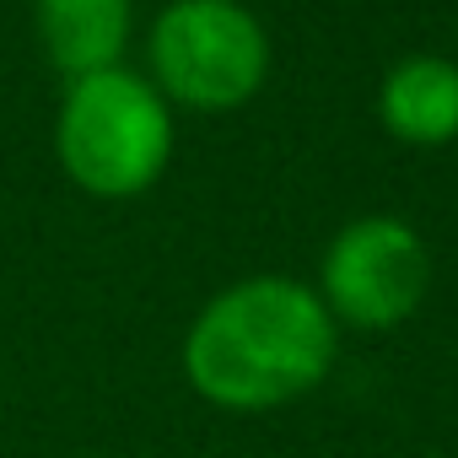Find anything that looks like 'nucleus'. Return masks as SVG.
Segmentation results:
<instances>
[{"mask_svg":"<svg viewBox=\"0 0 458 458\" xmlns=\"http://www.w3.org/2000/svg\"><path fill=\"white\" fill-rule=\"evenodd\" d=\"M335 367L329 308L281 276L243 281L205 302L183 340V377L216 410H281Z\"/></svg>","mask_w":458,"mask_h":458,"instance_id":"1","label":"nucleus"},{"mask_svg":"<svg viewBox=\"0 0 458 458\" xmlns=\"http://www.w3.org/2000/svg\"><path fill=\"white\" fill-rule=\"evenodd\" d=\"M173 157V119L162 98L130 71L81 76L60 114V162L98 199H130L162 178Z\"/></svg>","mask_w":458,"mask_h":458,"instance_id":"2","label":"nucleus"},{"mask_svg":"<svg viewBox=\"0 0 458 458\" xmlns=\"http://www.w3.org/2000/svg\"><path fill=\"white\" fill-rule=\"evenodd\" d=\"M151 65L162 87L194 108H238L259 92L270 44L233 0H178L151 33Z\"/></svg>","mask_w":458,"mask_h":458,"instance_id":"3","label":"nucleus"},{"mask_svg":"<svg viewBox=\"0 0 458 458\" xmlns=\"http://www.w3.org/2000/svg\"><path fill=\"white\" fill-rule=\"evenodd\" d=\"M431 286L426 243L394 216H367L329 243L324 259V308L356 329L404 324Z\"/></svg>","mask_w":458,"mask_h":458,"instance_id":"4","label":"nucleus"},{"mask_svg":"<svg viewBox=\"0 0 458 458\" xmlns=\"http://www.w3.org/2000/svg\"><path fill=\"white\" fill-rule=\"evenodd\" d=\"M38 33L49 60L76 81L114 71L130 33V0H38Z\"/></svg>","mask_w":458,"mask_h":458,"instance_id":"5","label":"nucleus"},{"mask_svg":"<svg viewBox=\"0 0 458 458\" xmlns=\"http://www.w3.org/2000/svg\"><path fill=\"white\" fill-rule=\"evenodd\" d=\"M383 119L394 135L415 146H437L458 135V65L447 60H404L383 87Z\"/></svg>","mask_w":458,"mask_h":458,"instance_id":"6","label":"nucleus"}]
</instances>
